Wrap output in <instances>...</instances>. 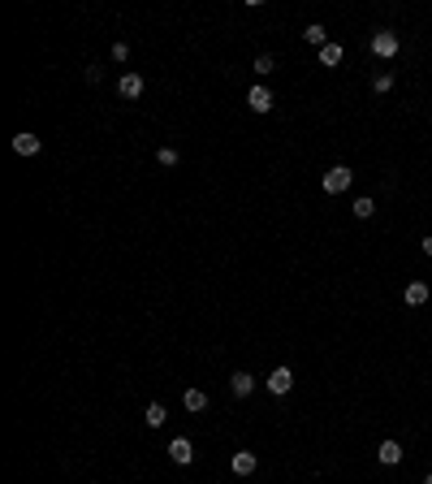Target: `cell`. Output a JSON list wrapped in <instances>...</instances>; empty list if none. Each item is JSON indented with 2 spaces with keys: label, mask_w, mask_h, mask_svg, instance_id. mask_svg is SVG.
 I'll use <instances>...</instances> for the list:
<instances>
[{
  "label": "cell",
  "mask_w": 432,
  "mask_h": 484,
  "mask_svg": "<svg viewBox=\"0 0 432 484\" xmlns=\"http://www.w3.org/2000/svg\"><path fill=\"white\" fill-rule=\"evenodd\" d=\"M169 458L182 463V467L195 458V445H190V437H173V441H169Z\"/></svg>",
  "instance_id": "52a82bcc"
},
{
  "label": "cell",
  "mask_w": 432,
  "mask_h": 484,
  "mask_svg": "<svg viewBox=\"0 0 432 484\" xmlns=\"http://www.w3.org/2000/svg\"><path fill=\"white\" fill-rule=\"evenodd\" d=\"M372 91H376V95L393 91V74H376V78H372Z\"/></svg>",
  "instance_id": "d6986e66"
},
{
  "label": "cell",
  "mask_w": 432,
  "mask_h": 484,
  "mask_svg": "<svg viewBox=\"0 0 432 484\" xmlns=\"http://www.w3.org/2000/svg\"><path fill=\"white\" fill-rule=\"evenodd\" d=\"M420 251L428 255V260H432V234H424V242H420Z\"/></svg>",
  "instance_id": "44dd1931"
},
{
  "label": "cell",
  "mask_w": 432,
  "mask_h": 484,
  "mask_svg": "<svg viewBox=\"0 0 432 484\" xmlns=\"http://www.w3.org/2000/svg\"><path fill=\"white\" fill-rule=\"evenodd\" d=\"M342 61H346V48L342 43H325V48H320V65H342Z\"/></svg>",
  "instance_id": "8fae6325"
},
{
  "label": "cell",
  "mask_w": 432,
  "mask_h": 484,
  "mask_svg": "<svg viewBox=\"0 0 432 484\" xmlns=\"http://www.w3.org/2000/svg\"><path fill=\"white\" fill-rule=\"evenodd\" d=\"M255 467H260V458L251 450H234V476H255Z\"/></svg>",
  "instance_id": "ba28073f"
},
{
  "label": "cell",
  "mask_w": 432,
  "mask_h": 484,
  "mask_svg": "<svg viewBox=\"0 0 432 484\" xmlns=\"http://www.w3.org/2000/svg\"><path fill=\"white\" fill-rule=\"evenodd\" d=\"M302 39H307V43H316V48H325V43H329V30L320 26V22H311L307 30H302Z\"/></svg>",
  "instance_id": "9a60e30c"
},
{
  "label": "cell",
  "mask_w": 432,
  "mask_h": 484,
  "mask_svg": "<svg viewBox=\"0 0 432 484\" xmlns=\"http://www.w3.org/2000/svg\"><path fill=\"white\" fill-rule=\"evenodd\" d=\"M290 385H294L290 367H273V372H268V394H290Z\"/></svg>",
  "instance_id": "5b68a950"
},
{
  "label": "cell",
  "mask_w": 432,
  "mask_h": 484,
  "mask_svg": "<svg viewBox=\"0 0 432 484\" xmlns=\"http://www.w3.org/2000/svg\"><path fill=\"white\" fill-rule=\"evenodd\" d=\"M424 484H432V472H428V476H424Z\"/></svg>",
  "instance_id": "7402d4cb"
},
{
  "label": "cell",
  "mask_w": 432,
  "mask_h": 484,
  "mask_svg": "<svg viewBox=\"0 0 432 484\" xmlns=\"http://www.w3.org/2000/svg\"><path fill=\"white\" fill-rule=\"evenodd\" d=\"M350 182H355V173H350L346 165H333L325 177H320V186H325V195H342V190H350Z\"/></svg>",
  "instance_id": "6da1fadb"
},
{
  "label": "cell",
  "mask_w": 432,
  "mask_h": 484,
  "mask_svg": "<svg viewBox=\"0 0 432 484\" xmlns=\"http://www.w3.org/2000/svg\"><path fill=\"white\" fill-rule=\"evenodd\" d=\"M398 48H402V43H398V35H393V30H376V35H372V52H376L380 61L398 57Z\"/></svg>",
  "instance_id": "7a4b0ae2"
},
{
  "label": "cell",
  "mask_w": 432,
  "mask_h": 484,
  "mask_svg": "<svg viewBox=\"0 0 432 484\" xmlns=\"http://www.w3.org/2000/svg\"><path fill=\"white\" fill-rule=\"evenodd\" d=\"M117 91H121V100H138V95H143V74L125 70V74L117 78Z\"/></svg>",
  "instance_id": "277c9868"
},
{
  "label": "cell",
  "mask_w": 432,
  "mask_h": 484,
  "mask_svg": "<svg viewBox=\"0 0 432 484\" xmlns=\"http://www.w3.org/2000/svg\"><path fill=\"white\" fill-rule=\"evenodd\" d=\"M229 390H234V398H247V394L255 390V376H251V372H234V376H229Z\"/></svg>",
  "instance_id": "7c38bea8"
},
{
  "label": "cell",
  "mask_w": 432,
  "mask_h": 484,
  "mask_svg": "<svg viewBox=\"0 0 432 484\" xmlns=\"http://www.w3.org/2000/svg\"><path fill=\"white\" fill-rule=\"evenodd\" d=\"M39 148H43V143H39V134H30V130L13 134V152H18V156H35Z\"/></svg>",
  "instance_id": "9c48e42d"
},
{
  "label": "cell",
  "mask_w": 432,
  "mask_h": 484,
  "mask_svg": "<svg viewBox=\"0 0 432 484\" xmlns=\"http://www.w3.org/2000/svg\"><path fill=\"white\" fill-rule=\"evenodd\" d=\"M273 70H277V61L268 57V52H260V57H255V74H260V78H268Z\"/></svg>",
  "instance_id": "ac0fdd59"
},
{
  "label": "cell",
  "mask_w": 432,
  "mask_h": 484,
  "mask_svg": "<svg viewBox=\"0 0 432 484\" xmlns=\"http://www.w3.org/2000/svg\"><path fill=\"white\" fill-rule=\"evenodd\" d=\"M156 160H160V165H165V169H173V165H178V160H182V152H178V148H169V143H165V148L156 152Z\"/></svg>",
  "instance_id": "e0dca14e"
},
{
  "label": "cell",
  "mask_w": 432,
  "mask_h": 484,
  "mask_svg": "<svg viewBox=\"0 0 432 484\" xmlns=\"http://www.w3.org/2000/svg\"><path fill=\"white\" fill-rule=\"evenodd\" d=\"M247 104H251V112H273V91H268V87H251Z\"/></svg>",
  "instance_id": "8992f818"
},
{
  "label": "cell",
  "mask_w": 432,
  "mask_h": 484,
  "mask_svg": "<svg viewBox=\"0 0 432 484\" xmlns=\"http://www.w3.org/2000/svg\"><path fill=\"white\" fill-rule=\"evenodd\" d=\"M402 454H407V450L398 445V441H380V445H376V458L385 463V467H398V463H402Z\"/></svg>",
  "instance_id": "30bf717a"
},
{
  "label": "cell",
  "mask_w": 432,
  "mask_h": 484,
  "mask_svg": "<svg viewBox=\"0 0 432 484\" xmlns=\"http://www.w3.org/2000/svg\"><path fill=\"white\" fill-rule=\"evenodd\" d=\"M350 212H355L359 221H372V216H376V203L363 195V199H355V203H350Z\"/></svg>",
  "instance_id": "2e32d148"
},
{
  "label": "cell",
  "mask_w": 432,
  "mask_h": 484,
  "mask_svg": "<svg viewBox=\"0 0 432 484\" xmlns=\"http://www.w3.org/2000/svg\"><path fill=\"white\" fill-rule=\"evenodd\" d=\"M125 57H130V43L117 39V43H113V61H125Z\"/></svg>",
  "instance_id": "ffe728a7"
},
{
  "label": "cell",
  "mask_w": 432,
  "mask_h": 484,
  "mask_svg": "<svg viewBox=\"0 0 432 484\" xmlns=\"http://www.w3.org/2000/svg\"><path fill=\"white\" fill-rule=\"evenodd\" d=\"M182 402H186V411H190V415L207 411V394H203V390H186V394H182Z\"/></svg>",
  "instance_id": "4fadbf2b"
},
{
  "label": "cell",
  "mask_w": 432,
  "mask_h": 484,
  "mask_svg": "<svg viewBox=\"0 0 432 484\" xmlns=\"http://www.w3.org/2000/svg\"><path fill=\"white\" fill-rule=\"evenodd\" d=\"M143 419H147V428H160L169 419V411L160 407V402H147V411H143Z\"/></svg>",
  "instance_id": "5bb4252c"
},
{
  "label": "cell",
  "mask_w": 432,
  "mask_h": 484,
  "mask_svg": "<svg viewBox=\"0 0 432 484\" xmlns=\"http://www.w3.org/2000/svg\"><path fill=\"white\" fill-rule=\"evenodd\" d=\"M402 299H407V307H424V303L432 299V290H428V281H407V290H402Z\"/></svg>",
  "instance_id": "3957f363"
}]
</instances>
